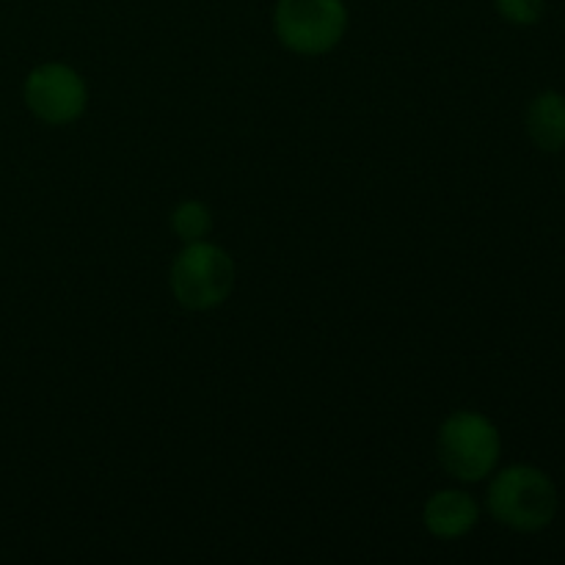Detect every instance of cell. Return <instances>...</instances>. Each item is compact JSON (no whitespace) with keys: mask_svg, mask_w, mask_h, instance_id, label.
I'll return each instance as SVG.
<instances>
[{"mask_svg":"<svg viewBox=\"0 0 565 565\" xmlns=\"http://www.w3.org/2000/svg\"><path fill=\"white\" fill-rule=\"evenodd\" d=\"M524 132L539 152H565V94L557 88L535 94L524 110Z\"/></svg>","mask_w":565,"mask_h":565,"instance_id":"cell-7","label":"cell"},{"mask_svg":"<svg viewBox=\"0 0 565 565\" xmlns=\"http://www.w3.org/2000/svg\"><path fill=\"white\" fill-rule=\"evenodd\" d=\"M274 33L287 53L301 58L334 53L348 33L345 0H276Z\"/></svg>","mask_w":565,"mask_h":565,"instance_id":"cell-4","label":"cell"},{"mask_svg":"<svg viewBox=\"0 0 565 565\" xmlns=\"http://www.w3.org/2000/svg\"><path fill=\"white\" fill-rule=\"evenodd\" d=\"M171 230L182 243L207 241L213 232V210L199 199H185L171 210Z\"/></svg>","mask_w":565,"mask_h":565,"instance_id":"cell-8","label":"cell"},{"mask_svg":"<svg viewBox=\"0 0 565 565\" xmlns=\"http://www.w3.org/2000/svg\"><path fill=\"white\" fill-rule=\"evenodd\" d=\"M439 463L458 483H483L502 458V434L491 417L472 408L447 414L436 434Z\"/></svg>","mask_w":565,"mask_h":565,"instance_id":"cell-2","label":"cell"},{"mask_svg":"<svg viewBox=\"0 0 565 565\" xmlns=\"http://www.w3.org/2000/svg\"><path fill=\"white\" fill-rule=\"evenodd\" d=\"M423 524L434 539L461 541L480 524V505L469 491L441 489L425 500Z\"/></svg>","mask_w":565,"mask_h":565,"instance_id":"cell-6","label":"cell"},{"mask_svg":"<svg viewBox=\"0 0 565 565\" xmlns=\"http://www.w3.org/2000/svg\"><path fill=\"white\" fill-rule=\"evenodd\" d=\"M494 9L508 25L530 28L539 25L546 11V0H494Z\"/></svg>","mask_w":565,"mask_h":565,"instance_id":"cell-9","label":"cell"},{"mask_svg":"<svg viewBox=\"0 0 565 565\" xmlns=\"http://www.w3.org/2000/svg\"><path fill=\"white\" fill-rule=\"evenodd\" d=\"M22 99L33 119L47 127H66L86 114L88 83L75 66L44 61L25 75Z\"/></svg>","mask_w":565,"mask_h":565,"instance_id":"cell-5","label":"cell"},{"mask_svg":"<svg viewBox=\"0 0 565 565\" xmlns=\"http://www.w3.org/2000/svg\"><path fill=\"white\" fill-rule=\"evenodd\" d=\"M486 511L511 533H544L561 513V491L552 475L535 463L497 467L486 489Z\"/></svg>","mask_w":565,"mask_h":565,"instance_id":"cell-1","label":"cell"},{"mask_svg":"<svg viewBox=\"0 0 565 565\" xmlns=\"http://www.w3.org/2000/svg\"><path fill=\"white\" fill-rule=\"evenodd\" d=\"M237 281V265L218 243H185L169 270L174 301L188 312H213L230 301Z\"/></svg>","mask_w":565,"mask_h":565,"instance_id":"cell-3","label":"cell"}]
</instances>
